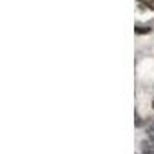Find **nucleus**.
<instances>
[{"label": "nucleus", "mask_w": 154, "mask_h": 154, "mask_svg": "<svg viewBox=\"0 0 154 154\" xmlns=\"http://www.w3.org/2000/svg\"><path fill=\"white\" fill-rule=\"evenodd\" d=\"M140 148H142V152L143 154H154V140L152 139L143 140L142 145H140Z\"/></svg>", "instance_id": "1"}, {"label": "nucleus", "mask_w": 154, "mask_h": 154, "mask_svg": "<svg viewBox=\"0 0 154 154\" xmlns=\"http://www.w3.org/2000/svg\"><path fill=\"white\" fill-rule=\"evenodd\" d=\"M152 109H154V102H152Z\"/></svg>", "instance_id": "3"}, {"label": "nucleus", "mask_w": 154, "mask_h": 154, "mask_svg": "<svg viewBox=\"0 0 154 154\" xmlns=\"http://www.w3.org/2000/svg\"><path fill=\"white\" fill-rule=\"evenodd\" d=\"M136 32L137 34H149L151 28H145V26H136Z\"/></svg>", "instance_id": "2"}]
</instances>
